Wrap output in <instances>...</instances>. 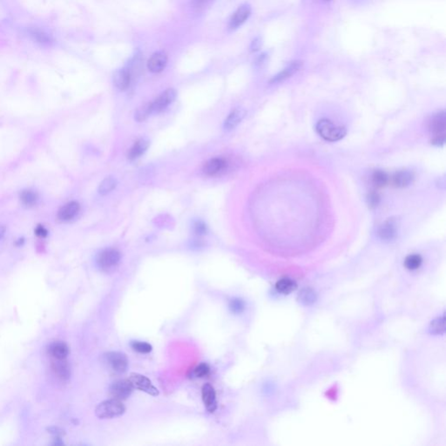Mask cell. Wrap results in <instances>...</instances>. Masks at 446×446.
<instances>
[{
  "mask_svg": "<svg viewBox=\"0 0 446 446\" xmlns=\"http://www.w3.org/2000/svg\"><path fill=\"white\" fill-rule=\"evenodd\" d=\"M125 410L126 409L121 401L112 398L99 403L96 408V415L99 418H113L121 416L125 412Z\"/></svg>",
  "mask_w": 446,
  "mask_h": 446,
  "instance_id": "cell-2",
  "label": "cell"
},
{
  "mask_svg": "<svg viewBox=\"0 0 446 446\" xmlns=\"http://www.w3.org/2000/svg\"><path fill=\"white\" fill-rule=\"evenodd\" d=\"M206 0H195V2L197 4L203 3V2H205Z\"/></svg>",
  "mask_w": 446,
  "mask_h": 446,
  "instance_id": "cell-38",
  "label": "cell"
},
{
  "mask_svg": "<svg viewBox=\"0 0 446 446\" xmlns=\"http://www.w3.org/2000/svg\"><path fill=\"white\" fill-rule=\"evenodd\" d=\"M120 254L114 248H107L100 252L97 256V263L103 270H110L118 265Z\"/></svg>",
  "mask_w": 446,
  "mask_h": 446,
  "instance_id": "cell-4",
  "label": "cell"
},
{
  "mask_svg": "<svg viewBox=\"0 0 446 446\" xmlns=\"http://www.w3.org/2000/svg\"><path fill=\"white\" fill-rule=\"evenodd\" d=\"M430 133L432 135L433 144L443 145L445 139V113L438 112L433 116L430 121Z\"/></svg>",
  "mask_w": 446,
  "mask_h": 446,
  "instance_id": "cell-3",
  "label": "cell"
},
{
  "mask_svg": "<svg viewBox=\"0 0 446 446\" xmlns=\"http://www.w3.org/2000/svg\"><path fill=\"white\" fill-rule=\"evenodd\" d=\"M304 66V62L301 60H295L294 62H292L290 65L282 70L281 73H278L277 75L273 78V80H271V83H280L283 80H287L288 78H290L292 75H294V73H298L299 70H301Z\"/></svg>",
  "mask_w": 446,
  "mask_h": 446,
  "instance_id": "cell-15",
  "label": "cell"
},
{
  "mask_svg": "<svg viewBox=\"0 0 446 446\" xmlns=\"http://www.w3.org/2000/svg\"><path fill=\"white\" fill-rule=\"evenodd\" d=\"M325 1H331V0H325Z\"/></svg>",
  "mask_w": 446,
  "mask_h": 446,
  "instance_id": "cell-39",
  "label": "cell"
},
{
  "mask_svg": "<svg viewBox=\"0 0 446 446\" xmlns=\"http://www.w3.org/2000/svg\"><path fill=\"white\" fill-rule=\"evenodd\" d=\"M176 90L172 88L166 90L165 92L162 93L154 102L151 103L153 112H159L165 109L167 106H169L176 99Z\"/></svg>",
  "mask_w": 446,
  "mask_h": 446,
  "instance_id": "cell-8",
  "label": "cell"
},
{
  "mask_svg": "<svg viewBox=\"0 0 446 446\" xmlns=\"http://www.w3.org/2000/svg\"><path fill=\"white\" fill-rule=\"evenodd\" d=\"M315 300V294L311 289H304L301 292V301L305 304L313 303Z\"/></svg>",
  "mask_w": 446,
  "mask_h": 446,
  "instance_id": "cell-31",
  "label": "cell"
},
{
  "mask_svg": "<svg viewBox=\"0 0 446 446\" xmlns=\"http://www.w3.org/2000/svg\"><path fill=\"white\" fill-rule=\"evenodd\" d=\"M244 116L245 112L243 110L236 109L233 111L225 120V129L231 130V129L235 128V126H237L244 118Z\"/></svg>",
  "mask_w": 446,
  "mask_h": 446,
  "instance_id": "cell-21",
  "label": "cell"
},
{
  "mask_svg": "<svg viewBox=\"0 0 446 446\" xmlns=\"http://www.w3.org/2000/svg\"><path fill=\"white\" fill-rule=\"evenodd\" d=\"M147 147H148V142L145 139H139L138 141H136L131 149L129 150L128 155H127L128 159L131 161L138 159L145 152Z\"/></svg>",
  "mask_w": 446,
  "mask_h": 446,
  "instance_id": "cell-20",
  "label": "cell"
},
{
  "mask_svg": "<svg viewBox=\"0 0 446 446\" xmlns=\"http://www.w3.org/2000/svg\"><path fill=\"white\" fill-rule=\"evenodd\" d=\"M168 65V55L165 52L159 51L154 53L147 62V68L150 72L158 73L165 69Z\"/></svg>",
  "mask_w": 446,
  "mask_h": 446,
  "instance_id": "cell-10",
  "label": "cell"
},
{
  "mask_svg": "<svg viewBox=\"0 0 446 446\" xmlns=\"http://www.w3.org/2000/svg\"><path fill=\"white\" fill-rule=\"evenodd\" d=\"M230 309L235 313H240L244 309V304L240 299H234L230 303Z\"/></svg>",
  "mask_w": 446,
  "mask_h": 446,
  "instance_id": "cell-32",
  "label": "cell"
},
{
  "mask_svg": "<svg viewBox=\"0 0 446 446\" xmlns=\"http://www.w3.org/2000/svg\"><path fill=\"white\" fill-rule=\"evenodd\" d=\"M209 370H210V369H209L208 364H202L195 368V370H194V374H195V377H206L209 373Z\"/></svg>",
  "mask_w": 446,
  "mask_h": 446,
  "instance_id": "cell-29",
  "label": "cell"
},
{
  "mask_svg": "<svg viewBox=\"0 0 446 446\" xmlns=\"http://www.w3.org/2000/svg\"><path fill=\"white\" fill-rule=\"evenodd\" d=\"M413 180V175L409 171H399L394 175L392 178L394 185L397 188H404L410 185Z\"/></svg>",
  "mask_w": 446,
  "mask_h": 446,
  "instance_id": "cell-19",
  "label": "cell"
},
{
  "mask_svg": "<svg viewBox=\"0 0 446 446\" xmlns=\"http://www.w3.org/2000/svg\"><path fill=\"white\" fill-rule=\"evenodd\" d=\"M251 14V8L248 5H243L239 7L235 14H233L231 20L229 21V28L231 30H235L241 27L242 24L246 22Z\"/></svg>",
  "mask_w": 446,
  "mask_h": 446,
  "instance_id": "cell-11",
  "label": "cell"
},
{
  "mask_svg": "<svg viewBox=\"0 0 446 446\" xmlns=\"http://www.w3.org/2000/svg\"><path fill=\"white\" fill-rule=\"evenodd\" d=\"M151 113H153L152 108H151V103L144 105V106L139 107L135 112V119L141 122L144 121Z\"/></svg>",
  "mask_w": 446,
  "mask_h": 446,
  "instance_id": "cell-27",
  "label": "cell"
},
{
  "mask_svg": "<svg viewBox=\"0 0 446 446\" xmlns=\"http://www.w3.org/2000/svg\"><path fill=\"white\" fill-rule=\"evenodd\" d=\"M133 387L132 386L129 380L117 381L112 383L110 388V394L112 398L114 399L121 400L126 399L132 393Z\"/></svg>",
  "mask_w": 446,
  "mask_h": 446,
  "instance_id": "cell-6",
  "label": "cell"
},
{
  "mask_svg": "<svg viewBox=\"0 0 446 446\" xmlns=\"http://www.w3.org/2000/svg\"><path fill=\"white\" fill-rule=\"evenodd\" d=\"M368 201H369V204H370L371 207H376V206L378 204V202H379V196L376 193H371L370 195H369V199H368Z\"/></svg>",
  "mask_w": 446,
  "mask_h": 446,
  "instance_id": "cell-35",
  "label": "cell"
},
{
  "mask_svg": "<svg viewBox=\"0 0 446 446\" xmlns=\"http://www.w3.org/2000/svg\"><path fill=\"white\" fill-rule=\"evenodd\" d=\"M131 80L132 73L131 70L127 68L118 70L113 74V84L120 91L127 89L131 84Z\"/></svg>",
  "mask_w": 446,
  "mask_h": 446,
  "instance_id": "cell-14",
  "label": "cell"
},
{
  "mask_svg": "<svg viewBox=\"0 0 446 446\" xmlns=\"http://www.w3.org/2000/svg\"><path fill=\"white\" fill-rule=\"evenodd\" d=\"M34 233H35V235H36L38 237H40V238H45V237H47V235H48V231H47V228L44 227L43 225H39V226H37Z\"/></svg>",
  "mask_w": 446,
  "mask_h": 446,
  "instance_id": "cell-33",
  "label": "cell"
},
{
  "mask_svg": "<svg viewBox=\"0 0 446 446\" xmlns=\"http://www.w3.org/2000/svg\"><path fill=\"white\" fill-rule=\"evenodd\" d=\"M193 230L195 232V235L201 236V235H206V234H207V232H208V228H207V226L204 224V222H196L193 225Z\"/></svg>",
  "mask_w": 446,
  "mask_h": 446,
  "instance_id": "cell-30",
  "label": "cell"
},
{
  "mask_svg": "<svg viewBox=\"0 0 446 446\" xmlns=\"http://www.w3.org/2000/svg\"><path fill=\"white\" fill-rule=\"evenodd\" d=\"M316 130L318 134L328 141H338L346 134V129L343 126H336L334 123L327 119H321L318 121Z\"/></svg>",
  "mask_w": 446,
  "mask_h": 446,
  "instance_id": "cell-1",
  "label": "cell"
},
{
  "mask_svg": "<svg viewBox=\"0 0 446 446\" xmlns=\"http://www.w3.org/2000/svg\"><path fill=\"white\" fill-rule=\"evenodd\" d=\"M132 348L134 351L141 354L149 353L152 351V346L147 343L143 342H133L132 344Z\"/></svg>",
  "mask_w": 446,
  "mask_h": 446,
  "instance_id": "cell-28",
  "label": "cell"
},
{
  "mask_svg": "<svg viewBox=\"0 0 446 446\" xmlns=\"http://www.w3.org/2000/svg\"><path fill=\"white\" fill-rule=\"evenodd\" d=\"M5 233H6V228L4 227L3 225L0 224V239L3 237Z\"/></svg>",
  "mask_w": 446,
  "mask_h": 446,
  "instance_id": "cell-37",
  "label": "cell"
},
{
  "mask_svg": "<svg viewBox=\"0 0 446 446\" xmlns=\"http://www.w3.org/2000/svg\"><path fill=\"white\" fill-rule=\"evenodd\" d=\"M388 181H389V178H388L386 173L381 171V170H377V171L374 172L373 176H372V183L377 188H383L388 183Z\"/></svg>",
  "mask_w": 446,
  "mask_h": 446,
  "instance_id": "cell-25",
  "label": "cell"
},
{
  "mask_svg": "<svg viewBox=\"0 0 446 446\" xmlns=\"http://www.w3.org/2000/svg\"><path fill=\"white\" fill-rule=\"evenodd\" d=\"M20 200L21 203L27 208H33L36 206L40 200L38 193L31 189L23 190L20 193Z\"/></svg>",
  "mask_w": 446,
  "mask_h": 446,
  "instance_id": "cell-18",
  "label": "cell"
},
{
  "mask_svg": "<svg viewBox=\"0 0 446 446\" xmlns=\"http://www.w3.org/2000/svg\"><path fill=\"white\" fill-rule=\"evenodd\" d=\"M202 400L205 405L206 409L213 413L215 412L217 408V402H216V395H215V389L211 384L207 383L202 387Z\"/></svg>",
  "mask_w": 446,
  "mask_h": 446,
  "instance_id": "cell-13",
  "label": "cell"
},
{
  "mask_svg": "<svg viewBox=\"0 0 446 446\" xmlns=\"http://www.w3.org/2000/svg\"><path fill=\"white\" fill-rule=\"evenodd\" d=\"M422 264H423V258L417 254L408 255L403 262L404 268L410 272L418 270Z\"/></svg>",
  "mask_w": 446,
  "mask_h": 446,
  "instance_id": "cell-22",
  "label": "cell"
},
{
  "mask_svg": "<svg viewBox=\"0 0 446 446\" xmlns=\"http://www.w3.org/2000/svg\"><path fill=\"white\" fill-rule=\"evenodd\" d=\"M128 380L133 388L144 391L145 393L149 394L151 396H157L159 394V391L153 384L152 382L149 380L147 377L142 376L140 374H131Z\"/></svg>",
  "mask_w": 446,
  "mask_h": 446,
  "instance_id": "cell-5",
  "label": "cell"
},
{
  "mask_svg": "<svg viewBox=\"0 0 446 446\" xmlns=\"http://www.w3.org/2000/svg\"><path fill=\"white\" fill-rule=\"evenodd\" d=\"M49 352L51 356L55 359V360H61L65 359L67 355H68V347L65 343L62 342H55L53 344H51L49 348Z\"/></svg>",
  "mask_w": 446,
  "mask_h": 446,
  "instance_id": "cell-17",
  "label": "cell"
},
{
  "mask_svg": "<svg viewBox=\"0 0 446 446\" xmlns=\"http://www.w3.org/2000/svg\"><path fill=\"white\" fill-rule=\"evenodd\" d=\"M64 360L65 359H61V360L57 359V363L54 364V370H55V373L59 377L61 378H67L69 376V368L66 362H64Z\"/></svg>",
  "mask_w": 446,
  "mask_h": 446,
  "instance_id": "cell-26",
  "label": "cell"
},
{
  "mask_svg": "<svg viewBox=\"0 0 446 446\" xmlns=\"http://www.w3.org/2000/svg\"><path fill=\"white\" fill-rule=\"evenodd\" d=\"M227 165L228 164L225 160L214 158L206 163L203 171L208 176H217L226 169Z\"/></svg>",
  "mask_w": 446,
  "mask_h": 446,
  "instance_id": "cell-16",
  "label": "cell"
},
{
  "mask_svg": "<svg viewBox=\"0 0 446 446\" xmlns=\"http://www.w3.org/2000/svg\"><path fill=\"white\" fill-rule=\"evenodd\" d=\"M80 211V205L77 202H70L60 208L58 212V219L60 222H69L76 218Z\"/></svg>",
  "mask_w": 446,
  "mask_h": 446,
  "instance_id": "cell-9",
  "label": "cell"
},
{
  "mask_svg": "<svg viewBox=\"0 0 446 446\" xmlns=\"http://www.w3.org/2000/svg\"><path fill=\"white\" fill-rule=\"evenodd\" d=\"M32 35H33L38 41H40V43L48 42V40H49L48 37H47V35H45L43 33L40 32V31H33V33H32Z\"/></svg>",
  "mask_w": 446,
  "mask_h": 446,
  "instance_id": "cell-34",
  "label": "cell"
},
{
  "mask_svg": "<svg viewBox=\"0 0 446 446\" xmlns=\"http://www.w3.org/2000/svg\"><path fill=\"white\" fill-rule=\"evenodd\" d=\"M106 359L112 370H114L117 373H123L127 369L128 361L125 354L120 352H109L106 354Z\"/></svg>",
  "mask_w": 446,
  "mask_h": 446,
  "instance_id": "cell-7",
  "label": "cell"
},
{
  "mask_svg": "<svg viewBox=\"0 0 446 446\" xmlns=\"http://www.w3.org/2000/svg\"><path fill=\"white\" fill-rule=\"evenodd\" d=\"M261 46V39H260V38H256V39H255V40L252 41L251 45H250V50H251V52H256V51L260 49Z\"/></svg>",
  "mask_w": 446,
  "mask_h": 446,
  "instance_id": "cell-36",
  "label": "cell"
},
{
  "mask_svg": "<svg viewBox=\"0 0 446 446\" xmlns=\"http://www.w3.org/2000/svg\"><path fill=\"white\" fill-rule=\"evenodd\" d=\"M295 287V282L294 280H291L290 278H283L276 283V289L281 294H289L294 290Z\"/></svg>",
  "mask_w": 446,
  "mask_h": 446,
  "instance_id": "cell-23",
  "label": "cell"
},
{
  "mask_svg": "<svg viewBox=\"0 0 446 446\" xmlns=\"http://www.w3.org/2000/svg\"><path fill=\"white\" fill-rule=\"evenodd\" d=\"M116 187V180L112 177H106L100 183L99 188V192L100 195H107L108 193L112 191Z\"/></svg>",
  "mask_w": 446,
  "mask_h": 446,
  "instance_id": "cell-24",
  "label": "cell"
},
{
  "mask_svg": "<svg viewBox=\"0 0 446 446\" xmlns=\"http://www.w3.org/2000/svg\"><path fill=\"white\" fill-rule=\"evenodd\" d=\"M378 236L384 241H393L397 234V225L395 220L390 219L383 224L381 225L378 229Z\"/></svg>",
  "mask_w": 446,
  "mask_h": 446,
  "instance_id": "cell-12",
  "label": "cell"
}]
</instances>
